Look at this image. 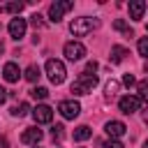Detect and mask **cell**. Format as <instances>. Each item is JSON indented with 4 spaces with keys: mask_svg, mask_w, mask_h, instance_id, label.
<instances>
[{
    "mask_svg": "<svg viewBox=\"0 0 148 148\" xmlns=\"http://www.w3.org/2000/svg\"><path fill=\"white\" fill-rule=\"evenodd\" d=\"M97 76L95 74H90V72H81L79 74V79L72 83V92L74 95H88V92H92V88L97 86Z\"/></svg>",
    "mask_w": 148,
    "mask_h": 148,
    "instance_id": "cell-1",
    "label": "cell"
},
{
    "mask_svg": "<svg viewBox=\"0 0 148 148\" xmlns=\"http://www.w3.org/2000/svg\"><path fill=\"white\" fill-rule=\"evenodd\" d=\"M99 21L97 18H90V16H81V18H74L69 23V32L74 37H86L88 32H92V28H97Z\"/></svg>",
    "mask_w": 148,
    "mask_h": 148,
    "instance_id": "cell-2",
    "label": "cell"
},
{
    "mask_svg": "<svg viewBox=\"0 0 148 148\" xmlns=\"http://www.w3.org/2000/svg\"><path fill=\"white\" fill-rule=\"evenodd\" d=\"M65 74H67V69H65V65H62V60H56V58H49L46 60V76H49V81L51 83H62L65 81Z\"/></svg>",
    "mask_w": 148,
    "mask_h": 148,
    "instance_id": "cell-3",
    "label": "cell"
},
{
    "mask_svg": "<svg viewBox=\"0 0 148 148\" xmlns=\"http://www.w3.org/2000/svg\"><path fill=\"white\" fill-rule=\"evenodd\" d=\"M72 7H74V2H72V0H56V2L49 7V21L58 23V21L62 18V14H65V12H69Z\"/></svg>",
    "mask_w": 148,
    "mask_h": 148,
    "instance_id": "cell-4",
    "label": "cell"
},
{
    "mask_svg": "<svg viewBox=\"0 0 148 148\" xmlns=\"http://www.w3.org/2000/svg\"><path fill=\"white\" fill-rule=\"evenodd\" d=\"M58 111H60V116H62V118L74 120V118L81 113V104H79L76 99H62V102L58 104Z\"/></svg>",
    "mask_w": 148,
    "mask_h": 148,
    "instance_id": "cell-5",
    "label": "cell"
},
{
    "mask_svg": "<svg viewBox=\"0 0 148 148\" xmlns=\"http://www.w3.org/2000/svg\"><path fill=\"white\" fill-rule=\"evenodd\" d=\"M62 53H65L67 60L76 62V60H81V58L86 56V46H83L81 42H67V44L62 46Z\"/></svg>",
    "mask_w": 148,
    "mask_h": 148,
    "instance_id": "cell-6",
    "label": "cell"
},
{
    "mask_svg": "<svg viewBox=\"0 0 148 148\" xmlns=\"http://www.w3.org/2000/svg\"><path fill=\"white\" fill-rule=\"evenodd\" d=\"M9 35H12V39H21V37H25V28H28V23H25V18H18V16H14L12 21H9Z\"/></svg>",
    "mask_w": 148,
    "mask_h": 148,
    "instance_id": "cell-7",
    "label": "cell"
},
{
    "mask_svg": "<svg viewBox=\"0 0 148 148\" xmlns=\"http://www.w3.org/2000/svg\"><path fill=\"white\" fill-rule=\"evenodd\" d=\"M139 106H141V102H139V97H132V95H125V97H120V99H118V109H120L123 113H127V116H132L134 111H139Z\"/></svg>",
    "mask_w": 148,
    "mask_h": 148,
    "instance_id": "cell-8",
    "label": "cell"
},
{
    "mask_svg": "<svg viewBox=\"0 0 148 148\" xmlns=\"http://www.w3.org/2000/svg\"><path fill=\"white\" fill-rule=\"evenodd\" d=\"M32 118H35L37 125H39V123H51V120H53V109L46 106V104H37V106L32 109Z\"/></svg>",
    "mask_w": 148,
    "mask_h": 148,
    "instance_id": "cell-9",
    "label": "cell"
},
{
    "mask_svg": "<svg viewBox=\"0 0 148 148\" xmlns=\"http://www.w3.org/2000/svg\"><path fill=\"white\" fill-rule=\"evenodd\" d=\"M104 130H106V134H109L111 139H120V136L127 132L125 123H120V120H109V123L104 125Z\"/></svg>",
    "mask_w": 148,
    "mask_h": 148,
    "instance_id": "cell-10",
    "label": "cell"
},
{
    "mask_svg": "<svg viewBox=\"0 0 148 148\" xmlns=\"http://www.w3.org/2000/svg\"><path fill=\"white\" fill-rule=\"evenodd\" d=\"M2 76H5V81H9V83L18 81V79H21V69H18V65H16V62H7V65L2 67Z\"/></svg>",
    "mask_w": 148,
    "mask_h": 148,
    "instance_id": "cell-11",
    "label": "cell"
},
{
    "mask_svg": "<svg viewBox=\"0 0 148 148\" xmlns=\"http://www.w3.org/2000/svg\"><path fill=\"white\" fill-rule=\"evenodd\" d=\"M143 12H146V2H143V0H132V2H130V18H132V21L143 18Z\"/></svg>",
    "mask_w": 148,
    "mask_h": 148,
    "instance_id": "cell-12",
    "label": "cell"
},
{
    "mask_svg": "<svg viewBox=\"0 0 148 148\" xmlns=\"http://www.w3.org/2000/svg\"><path fill=\"white\" fill-rule=\"evenodd\" d=\"M42 136H44V134H42L39 127H28V130L21 134V141H23V143H37V141H42Z\"/></svg>",
    "mask_w": 148,
    "mask_h": 148,
    "instance_id": "cell-13",
    "label": "cell"
},
{
    "mask_svg": "<svg viewBox=\"0 0 148 148\" xmlns=\"http://www.w3.org/2000/svg\"><path fill=\"white\" fill-rule=\"evenodd\" d=\"M125 56H130V51H127L125 46H120V44L111 46V62H123Z\"/></svg>",
    "mask_w": 148,
    "mask_h": 148,
    "instance_id": "cell-14",
    "label": "cell"
},
{
    "mask_svg": "<svg viewBox=\"0 0 148 148\" xmlns=\"http://www.w3.org/2000/svg\"><path fill=\"white\" fill-rule=\"evenodd\" d=\"M92 136V130L88 127V125H79L76 130H74V141H86V139H90Z\"/></svg>",
    "mask_w": 148,
    "mask_h": 148,
    "instance_id": "cell-15",
    "label": "cell"
},
{
    "mask_svg": "<svg viewBox=\"0 0 148 148\" xmlns=\"http://www.w3.org/2000/svg\"><path fill=\"white\" fill-rule=\"evenodd\" d=\"M30 83H35V81H39V76H42V72H39V67L37 65H30L28 69H25V74H23Z\"/></svg>",
    "mask_w": 148,
    "mask_h": 148,
    "instance_id": "cell-16",
    "label": "cell"
},
{
    "mask_svg": "<svg viewBox=\"0 0 148 148\" xmlns=\"http://www.w3.org/2000/svg\"><path fill=\"white\" fill-rule=\"evenodd\" d=\"M28 111H30V106H28V102H21L18 106H14V109H12V116H16V118H21V116H25Z\"/></svg>",
    "mask_w": 148,
    "mask_h": 148,
    "instance_id": "cell-17",
    "label": "cell"
},
{
    "mask_svg": "<svg viewBox=\"0 0 148 148\" xmlns=\"http://www.w3.org/2000/svg\"><path fill=\"white\" fill-rule=\"evenodd\" d=\"M30 95H32L35 99H46V97H49V90H46V88H42V86H37V88H32V90H30Z\"/></svg>",
    "mask_w": 148,
    "mask_h": 148,
    "instance_id": "cell-18",
    "label": "cell"
},
{
    "mask_svg": "<svg viewBox=\"0 0 148 148\" xmlns=\"http://www.w3.org/2000/svg\"><path fill=\"white\" fill-rule=\"evenodd\" d=\"M21 9H23V2H7L5 5V12H9V14H21Z\"/></svg>",
    "mask_w": 148,
    "mask_h": 148,
    "instance_id": "cell-19",
    "label": "cell"
},
{
    "mask_svg": "<svg viewBox=\"0 0 148 148\" xmlns=\"http://www.w3.org/2000/svg\"><path fill=\"white\" fill-rule=\"evenodd\" d=\"M113 28H116V30H120V32H127V37H132V30L127 28V23H125L123 18H116V21H113Z\"/></svg>",
    "mask_w": 148,
    "mask_h": 148,
    "instance_id": "cell-20",
    "label": "cell"
},
{
    "mask_svg": "<svg viewBox=\"0 0 148 148\" xmlns=\"http://www.w3.org/2000/svg\"><path fill=\"white\" fill-rule=\"evenodd\" d=\"M136 49H139V56L148 58V37H141V39H139V44H136Z\"/></svg>",
    "mask_w": 148,
    "mask_h": 148,
    "instance_id": "cell-21",
    "label": "cell"
},
{
    "mask_svg": "<svg viewBox=\"0 0 148 148\" xmlns=\"http://www.w3.org/2000/svg\"><path fill=\"white\" fill-rule=\"evenodd\" d=\"M118 86H120V83H118V81H113V79H111V81H106V95H109V97H113V95H116V90H118Z\"/></svg>",
    "mask_w": 148,
    "mask_h": 148,
    "instance_id": "cell-22",
    "label": "cell"
},
{
    "mask_svg": "<svg viewBox=\"0 0 148 148\" xmlns=\"http://www.w3.org/2000/svg\"><path fill=\"white\" fill-rule=\"evenodd\" d=\"M102 148H125V146H123L118 139H109V141H104V143H102Z\"/></svg>",
    "mask_w": 148,
    "mask_h": 148,
    "instance_id": "cell-23",
    "label": "cell"
},
{
    "mask_svg": "<svg viewBox=\"0 0 148 148\" xmlns=\"http://www.w3.org/2000/svg\"><path fill=\"white\" fill-rule=\"evenodd\" d=\"M30 23H32L35 28H44V18H42L39 14H32V16H30Z\"/></svg>",
    "mask_w": 148,
    "mask_h": 148,
    "instance_id": "cell-24",
    "label": "cell"
},
{
    "mask_svg": "<svg viewBox=\"0 0 148 148\" xmlns=\"http://www.w3.org/2000/svg\"><path fill=\"white\" fill-rule=\"evenodd\" d=\"M62 130H65L62 125H53V127H51V136H53V139H60V136H62Z\"/></svg>",
    "mask_w": 148,
    "mask_h": 148,
    "instance_id": "cell-25",
    "label": "cell"
},
{
    "mask_svg": "<svg viewBox=\"0 0 148 148\" xmlns=\"http://www.w3.org/2000/svg\"><path fill=\"white\" fill-rule=\"evenodd\" d=\"M123 83L130 88V86H136V79H134L132 74H125V76H123Z\"/></svg>",
    "mask_w": 148,
    "mask_h": 148,
    "instance_id": "cell-26",
    "label": "cell"
},
{
    "mask_svg": "<svg viewBox=\"0 0 148 148\" xmlns=\"http://www.w3.org/2000/svg\"><path fill=\"white\" fill-rule=\"evenodd\" d=\"M136 88H139V95L148 92V81H139V83H136Z\"/></svg>",
    "mask_w": 148,
    "mask_h": 148,
    "instance_id": "cell-27",
    "label": "cell"
},
{
    "mask_svg": "<svg viewBox=\"0 0 148 148\" xmlns=\"http://www.w3.org/2000/svg\"><path fill=\"white\" fill-rule=\"evenodd\" d=\"M7 95H9V92H7V90L0 86V104H5V102H7Z\"/></svg>",
    "mask_w": 148,
    "mask_h": 148,
    "instance_id": "cell-28",
    "label": "cell"
},
{
    "mask_svg": "<svg viewBox=\"0 0 148 148\" xmlns=\"http://www.w3.org/2000/svg\"><path fill=\"white\" fill-rule=\"evenodd\" d=\"M95 69H97V62H95V60H90V62L86 65V72H95Z\"/></svg>",
    "mask_w": 148,
    "mask_h": 148,
    "instance_id": "cell-29",
    "label": "cell"
},
{
    "mask_svg": "<svg viewBox=\"0 0 148 148\" xmlns=\"http://www.w3.org/2000/svg\"><path fill=\"white\" fill-rule=\"evenodd\" d=\"M7 146H9V143H7V139H5V136H0V148H7Z\"/></svg>",
    "mask_w": 148,
    "mask_h": 148,
    "instance_id": "cell-30",
    "label": "cell"
},
{
    "mask_svg": "<svg viewBox=\"0 0 148 148\" xmlns=\"http://www.w3.org/2000/svg\"><path fill=\"white\" fill-rule=\"evenodd\" d=\"M143 120H146V123H148V111H146V116H143Z\"/></svg>",
    "mask_w": 148,
    "mask_h": 148,
    "instance_id": "cell-31",
    "label": "cell"
},
{
    "mask_svg": "<svg viewBox=\"0 0 148 148\" xmlns=\"http://www.w3.org/2000/svg\"><path fill=\"white\" fill-rule=\"evenodd\" d=\"M143 148H148V139H146V141H143Z\"/></svg>",
    "mask_w": 148,
    "mask_h": 148,
    "instance_id": "cell-32",
    "label": "cell"
},
{
    "mask_svg": "<svg viewBox=\"0 0 148 148\" xmlns=\"http://www.w3.org/2000/svg\"><path fill=\"white\" fill-rule=\"evenodd\" d=\"M146 72H148V62H146Z\"/></svg>",
    "mask_w": 148,
    "mask_h": 148,
    "instance_id": "cell-33",
    "label": "cell"
},
{
    "mask_svg": "<svg viewBox=\"0 0 148 148\" xmlns=\"http://www.w3.org/2000/svg\"><path fill=\"white\" fill-rule=\"evenodd\" d=\"M0 12H2V7H0Z\"/></svg>",
    "mask_w": 148,
    "mask_h": 148,
    "instance_id": "cell-34",
    "label": "cell"
}]
</instances>
